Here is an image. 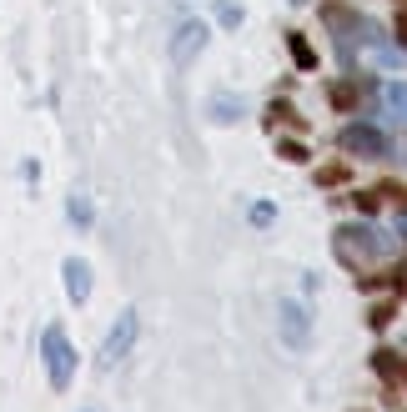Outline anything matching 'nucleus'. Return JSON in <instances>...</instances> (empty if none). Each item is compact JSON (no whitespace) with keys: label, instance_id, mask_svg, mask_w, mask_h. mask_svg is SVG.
Instances as JSON below:
<instances>
[{"label":"nucleus","instance_id":"f257e3e1","mask_svg":"<svg viewBox=\"0 0 407 412\" xmlns=\"http://www.w3.org/2000/svg\"><path fill=\"white\" fill-rule=\"evenodd\" d=\"M45 362H50V382L66 387V377H71V347H66L61 332H45Z\"/></svg>","mask_w":407,"mask_h":412},{"label":"nucleus","instance_id":"f03ea898","mask_svg":"<svg viewBox=\"0 0 407 412\" xmlns=\"http://www.w3.org/2000/svg\"><path fill=\"white\" fill-rule=\"evenodd\" d=\"M131 337H136V317L126 312L121 322H116V332L106 337V347H101V362H121V352L131 347Z\"/></svg>","mask_w":407,"mask_h":412},{"label":"nucleus","instance_id":"7ed1b4c3","mask_svg":"<svg viewBox=\"0 0 407 412\" xmlns=\"http://www.w3.org/2000/svg\"><path fill=\"white\" fill-rule=\"evenodd\" d=\"M66 277H71V297L81 302L86 291H91V282H86V262H66Z\"/></svg>","mask_w":407,"mask_h":412}]
</instances>
